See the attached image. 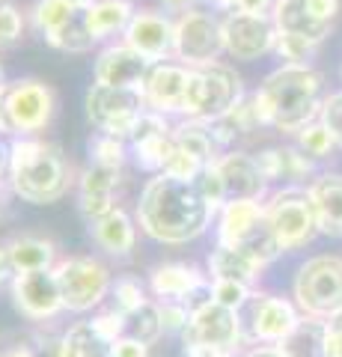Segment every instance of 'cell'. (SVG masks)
<instances>
[{"label":"cell","mask_w":342,"mask_h":357,"mask_svg":"<svg viewBox=\"0 0 342 357\" xmlns=\"http://www.w3.org/2000/svg\"><path fill=\"white\" fill-rule=\"evenodd\" d=\"M119 185V170L116 167H102V164H90L81 176V194H78V206L84 211L86 220L104 218L107 211H114V191Z\"/></svg>","instance_id":"cell-21"},{"label":"cell","mask_w":342,"mask_h":357,"mask_svg":"<svg viewBox=\"0 0 342 357\" xmlns=\"http://www.w3.org/2000/svg\"><path fill=\"white\" fill-rule=\"evenodd\" d=\"M194 185H196V191L205 197V203L212 206V208L226 203V197H224V178H220L215 164H205L203 170H200V176L194 178Z\"/></svg>","instance_id":"cell-40"},{"label":"cell","mask_w":342,"mask_h":357,"mask_svg":"<svg viewBox=\"0 0 342 357\" xmlns=\"http://www.w3.org/2000/svg\"><path fill=\"white\" fill-rule=\"evenodd\" d=\"M330 24L334 21L318 15L310 6V0H277L274 3V27H277V33H292V36H304L318 45L330 33Z\"/></svg>","instance_id":"cell-22"},{"label":"cell","mask_w":342,"mask_h":357,"mask_svg":"<svg viewBox=\"0 0 342 357\" xmlns=\"http://www.w3.org/2000/svg\"><path fill=\"white\" fill-rule=\"evenodd\" d=\"M185 357H235V351L217 349V345H203V342H191V345H185Z\"/></svg>","instance_id":"cell-48"},{"label":"cell","mask_w":342,"mask_h":357,"mask_svg":"<svg viewBox=\"0 0 342 357\" xmlns=\"http://www.w3.org/2000/svg\"><path fill=\"white\" fill-rule=\"evenodd\" d=\"M90 232L98 248L110 256H128L137 244V223L123 208H114L104 218L90 220Z\"/></svg>","instance_id":"cell-24"},{"label":"cell","mask_w":342,"mask_h":357,"mask_svg":"<svg viewBox=\"0 0 342 357\" xmlns=\"http://www.w3.org/2000/svg\"><path fill=\"white\" fill-rule=\"evenodd\" d=\"M125 45H131L149 63H164L167 57H176V21L161 13H152V9H140L131 15L125 27Z\"/></svg>","instance_id":"cell-16"},{"label":"cell","mask_w":342,"mask_h":357,"mask_svg":"<svg viewBox=\"0 0 342 357\" xmlns=\"http://www.w3.org/2000/svg\"><path fill=\"white\" fill-rule=\"evenodd\" d=\"M93 325L98 328V333L107 340V342H116V340H123V333H125V316L119 310H107V312H98L95 319H90Z\"/></svg>","instance_id":"cell-44"},{"label":"cell","mask_w":342,"mask_h":357,"mask_svg":"<svg viewBox=\"0 0 342 357\" xmlns=\"http://www.w3.org/2000/svg\"><path fill=\"white\" fill-rule=\"evenodd\" d=\"M9 126H6V114H3V93H0V134H3Z\"/></svg>","instance_id":"cell-57"},{"label":"cell","mask_w":342,"mask_h":357,"mask_svg":"<svg viewBox=\"0 0 342 357\" xmlns=\"http://www.w3.org/2000/svg\"><path fill=\"white\" fill-rule=\"evenodd\" d=\"M325 357H342V328L330 325L325 328Z\"/></svg>","instance_id":"cell-49"},{"label":"cell","mask_w":342,"mask_h":357,"mask_svg":"<svg viewBox=\"0 0 342 357\" xmlns=\"http://www.w3.org/2000/svg\"><path fill=\"white\" fill-rule=\"evenodd\" d=\"M54 274L60 283L63 307L72 312H90L114 289L107 265L93 259V256H69V259L54 265Z\"/></svg>","instance_id":"cell-8"},{"label":"cell","mask_w":342,"mask_h":357,"mask_svg":"<svg viewBox=\"0 0 342 357\" xmlns=\"http://www.w3.org/2000/svg\"><path fill=\"white\" fill-rule=\"evenodd\" d=\"M244 357H292L283 345H256L253 351H247Z\"/></svg>","instance_id":"cell-52"},{"label":"cell","mask_w":342,"mask_h":357,"mask_svg":"<svg viewBox=\"0 0 342 357\" xmlns=\"http://www.w3.org/2000/svg\"><path fill=\"white\" fill-rule=\"evenodd\" d=\"M90 155H93V164L116 167V170H123V164H125V143H123V137L98 134L95 140H90Z\"/></svg>","instance_id":"cell-37"},{"label":"cell","mask_w":342,"mask_h":357,"mask_svg":"<svg viewBox=\"0 0 342 357\" xmlns=\"http://www.w3.org/2000/svg\"><path fill=\"white\" fill-rule=\"evenodd\" d=\"M191 69V66H187ZM244 93H241V77L224 63H205L194 66L191 81H187V105H185V119H203L212 122L217 116L229 114Z\"/></svg>","instance_id":"cell-5"},{"label":"cell","mask_w":342,"mask_h":357,"mask_svg":"<svg viewBox=\"0 0 342 357\" xmlns=\"http://www.w3.org/2000/svg\"><path fill=\"white\" fill-rule=\"evenodd\" d=\"M212 295L220 307H229V310H241L253 298L250 286L235 283V280H212Z\"/></svg>","instance_id":"cell-41"},{"label":"cell","mask_w":342,"mask_h":357,"mask_svg":"<svg viewBox=\"0 0 342 357\" xmlns=\"http://www.w3.org/2000/svg\"><path fill=\"white\" fill-rule=\"evenodd\" d=\"M81 9L72 6L69 0H36V6H33V18H36V27L45 33V39L51 33H57L65 21H72Z\"/></svg>","instance_id":"cell-35"},{"label":"cell","mask_w":342,"mask_h":357,"mask_svg":"<svg viewBox=\"0 0 342 357\" xmlns=\"http://www.w3.org/2000/svg\"><path fill=\"white\" fill-rule=\"evenodd\" d=\"M107 357H114V354H107Z\"/></svg>","instance_id":"cell-62"},{"label":"cell","mask_w":342,"mask_h":357,"mask_svg":"<svg viewBox=\"0 0 342 357\" xmlns=\"http://www.w3.org/2000/svg\"><path fill=\"white\" fill-rule=\"evenodd\" d=\"M54 107H57V96L45 81L36 77H24L3 89V114L6 126L21 137H33V134L45 131L54 119Z\"/></svg>","instance_id":"cell-9"},{"label":"cell","mask_w":342,"mask_h":357,"mask_svg":"<svg viewBox=\"0 0 342 357\" xmlns=\"http://www.w3.org/2000/svg\"><path fill=\"white\" fill-rule=\"evenodd\" d=\"M274 48H277L280 57L289 60L292 66H306L316 42L304 39V36H292V33H277V45H274Z\"/></svg>","instance_id":"cell-39"},{"label":"cell","mask_w":342,"mask_h":357,"mask_svg":"<svg viewBox=\"0 0 342 357\" xmlns=\"http://www.w3.org/2000/svg\"><path fill=\"white\" fill-rule=\"evenodd\" d=\"M161 3L167 6V9H187V6L194 3V0H161Z\"/></svg>","instance_id":"cell-56"},{"label":"cell","mask_w":342,"mask_h":357,"mask_svg":"<svg viewBox=\"0 0 342 357\" xmlns=\"http://www.w3.org/2000/svg\"><path fill=\"white\" fill-rule=\"evenodd\" d=\"M220 178H224V197L229 199H259L265 191V176L256 158L244 152H226L215 161Z\"/></svg>","instance_id":"cell-20"},{"label":"cell","mask_w":342,"mask_h":357,"mask_svg":"<svg viewBox=\"0 0 342 357\" xmlns=\"http://www.w3.org/2000/svg\"><path fill=\"white\" fill-rule=\"evenodd\" d=\"M217 241L226 248H238L247 256H253L259 265H268L283 253L280 241L265 218V206L259 199H229L220 208V227H217Z\"/></svg>","instance_id":"cell-4"},{"label":"cell","mask_w":342,"mask_h":357,"mask_svg":"<svg viewBox=\"0 0 342 357\" xmlns=\"http://www.w3.org/2000/svg\"><path fill=\"white\" fill-rule=\"evenodd\" d=\"M114 357H149V345L140 342V340H131V337H123L114 342V349H110Z\"/></svg>","instance_id":"cell-47"},{"label":"cell","mask_w":342,"mask_h":357,"mask_svg":"<svg viewBox=\"0 0 342 357\" xmlns=\"http://www.w3.org/2000/svg\"><path fill=\"white\" fill-rule=\"evenodd\" d=\"M295 301L306 316L334 319L342 312V259L339 256H313L297 268Z\"/></svg>","instance_id":"cell-6"},{"label":"cell","mask_w":342,"mask_h":357,"mask_svg":"<svg viewBox=\"0 0 342 357\" xmlns=\"http://www.w3.org/2000/svg\"><path fill=\"white\" fill-rule=\"evenodd\" d=\"M13 304L21 316H27L33 321H48L54 319L63 307V295H60V283L54 268L48 271H24L18 274L13 283Z\"/></svg>","instance_id":"cell-13"},{"label":"cell","mask_w":342,"mask_h":357,"mask_svg":"<svg viewBox=\"0 0 342 357\" xmlns=\"http://www.w3.org/2000/svg\"><path fill=\"white\" fill-rule=\"evenodd\" d=\"M3 357H36V354H33L27 345H15V349H13V351H6Z\"/></svg>","instance_id":"cell-55"},{"label":"cell","mask_w":342,"mask_h":357,"mask_svg":"<svg viewBox=\"0 0 342 357\" xmlns=\"http://www.w3.org/2000/svg\"><path fill=\"white\" fill-rule=\"evenodd\" d=\"M69 3H72V6H78V9H86V6H93L95 0H69Z\"/></svg>","instance_id":"cell-58"},{"label":"cell","mask_w":342,"mask_h":357,"mask_svg":"<svg viewBox=\"0 0 342 357\" xmlns=\"http://www.w3.org/2000/svg\"><path fill=\"white\" fill-rule=\"evenodd\" d=\"M241 340V316L238 310L220 307L217 301L205 304L203 310H196L187 328L182 331V342H203V345H217V349L235 351Z\"/></svg>","instance_id":"cell-15"},{"label":"cell","mask_w":342,"mask_h":357,"mask_svg":"<svg viewBox=\"0 0 342 357\" xmlns=\"http://www.w3.org/2000/svg\"><path fill=\"white\" fill-rule=\"evenodd\" d=\"M322 75L310 66H292L271 72L253 96V107L262 126L280 131H301L322 114Z\"/></svg>","instance_id":"cell-2"},{"label":"cell","mask_w":342,"mask_h":357,"mask_svg":"<svg viewBox=\"0 0 342 357\" xmlns=\"http://www.w3.org/2000/svg\"><path fill=\"white\" fill-rule=\"evenodd\" d=\"M6 89V84H3V66H0V93Z\"/></svg>","instance_id":"cell-60"},{"label":"cell","mask_w":342,"mask_h":357,"mask_svg":"<svg viewBox=\"0 0 342 357\" xmlns=\"http://www.w3.org/2000/svg\"><path fill=\"white\" fill-rule=\"evenodd\" d=\"M212 3H217V6H233V0H212Z\"/></svg>","instance_id":"cell-59"},{"label":"cell","mask_w":342,"mask_h":357,"mask_svg":"<svg viewBox=\"0 0 342 357\" xmlns=\"http://www.w3.org/2000/svg\"><path fill=\"white\" fill-rule=\"evenodd\" d=\"M310 6L316 9L322 18H327V21H334V15H336V9H339V0H310Z\"/></svg>","instance_id":"cell-53"},{"label":"cell","mask_w":342,"mask_h":357,"mask_svg":"<svg viewBox=\"0 0 342 357\" xmlns=\"http://www.w3.org/2000/svg\"><path fill=\"white\" fill-rule=\"evenodd\" d=\"M114 342H107L93 321H78L60 340V357H107Z\"/></svg>","instance_id":"cell-30"},{"label":"cell","mask_w":342,"mask_h":357,"mask_svg":"<svg viewBox=\"0 0 342 357\" xmlns=\"http://www.w3.org/2000/svg\"><path fill=\"white\" fill-rule=\"evenodd\" d=\"M322 122L327 126V131L334 134V140L342 146V93H334L330 98H325V105H322Z\"/></svg>","instance_id":"cell-46"},{"label":"cell","mask_w":342,"mask_h":357,"mask_svg":"<svg viewBox=\"0 0 342 357\" xmlns=\"http://www.w3.org/2000/svg\"><path fill=\"white\" fill-rule=\"evenodd\" d=\"M48 45H51V48H57V51H65V54H86V51H93L95 36L90 33V27H86L84 9L72 21H65L57 33H51Z\"/></svg>","instance_id":"cell-34"},{"label":"cell","mask_w":342,"mask_h":357,"mask_svg":"<svg viewBox=\"0 0 342 357\" xmlns=\"http://www.w3.org/2000/svg\"><path fill=\"white\" fill-rule=\"evenodd\" d=\"M173 143H176V149H182L187 155H194L196 161H203V164H215V137H212V131H208V126L203 119H185L182 126H176L173 128Z\"/></svg>","instance_id":"cell-31"},{"label":"cell","mask_w":342,"mask_h":357,"mask_svg":"<svg viewBox=\"0 0 342 357\" xmlns=\"http://www.w3.org/2000/svg\"><path fill=\"white\" fill-rule=\"evenodd\" d=\"M128 143H131V149H134V158L143 170L164 173V167H167L170 155L176 149L173 126L167 122V116L158 114V110H146V114L137 119Z\"/></svg>","instance_id":"cell-17"},{"label":"cell","mask_w":342,"mask_h":357,"mask_svg":"<svg viewBox=\"0 0 342 357\" xmlns=\"http://www.w3.org/2000/svg\"><path fill=\"white\" fill-rule=\"evenodd\" d=\"M152 66L143 54H137L131 45H107L95 60V84H107V86H131V89H143L146 77L152 72Z\"/></svg>","instance_id":"cell-19"},{"label":"cell","mask_w":342,"mask_h":357,"mask_svg":"<svg viewBox=\"0 0 342 357\" xmlns=\"http://www.w3.org/2000/svg\"><path fill=\"white\" fill-rule=\"evenodd\" d=\"M6 248H9V256H13V265L18 274L48 271V268H54V259H57V244L42 236H18Z\"/></svg>","instance_id":"cell-28"},{"label":"cell","mask_w":342,"mask_h":357,"mask_svg":"<svg viewBox=\"0 0 342 357\" xmlns=\"http://www.w3.org/2000/svg\"><path fill=\"white\" fill-rule=\"evenodd\" d=\"M131 15H134V9L128 0H95L93 6L84 9L86 27H90L95 42L114 36V33H125Z\"/></svg>","instance_id":"cell-29"},{"label":"cell","mask_w":342,"mask_h":357,"mask_svg":"<svg viewBox=\"0 0 342 357\" xmlns=\"http://www.w3.org/2000/svg\"><path fill=\"white\" fill-rule=\"evenodd\" d=\"M220 51H226L224 21L196 9L182 13V18L176 21V57L194 69V66L215 63Z\"/></svg>","instance_id":"cell-11"},{"label":"cell","mask_w":342,"mask_h":357,"mask_svg":"<svg viewBox=\"0 0 342 357\" xmlns=\"http://www.w3.org/2000/svg\"><path fill=\"white\" fill-rule=\"evenodd\" d=\"M24 33V18L15 6L3 3L0 6V45H15Z\"/></svg>","instance_id":"cell-43"},{"label":"cell","mask_w":342,"mask_h":357,"mask_svg":"<svg viewBox=\"0 0 342 357\" xmlns=\"http://www.w3.org/2000/svg\"><path fill=\"white\" fill-rule=\"evenodd\" d=\"M259 271H262V265L238 248L217 244L212 256H208V274H212V280H235V283L250 286L259 277Z\"/></svg>","instance_id":"cell-27"},{"label":"cell","mask_w":342,"mask_h":357,"mask_svg":"<svg viewBox=\"0 0 342 357\" xmlns=\"http://www.w3.org/2000/svg\"><path fill=\"white\" fill-rule=\"evenodd\" d=\"M238 316H241V337L247 333L250 340L274 342V345H280L301 321V316L295 312L289 301L274 295H253L238 310Z\"/></svg>","instance_id":"cell-12"},{"label":"cell","mask_w":342,"mask_h":357,"mask_svg":"<svg viewBox=\"0 0 342 357\" xmlns=\"http://www.w3.org/2000/svg\"><path fill=\"white\" fill-rule=\"evenodd\" d=\"M110 292H114V310H119L123 316L137 310L140 304H146V289H143L137 277H119Z\"/></svg>","instance_id":"cell-38"},{"label":"cell","mask_w":342,"mask_h":357,"mask_svg":"<svg viewBox=\"0 0 342 357\" xmlns=\"http://www.w3.org/2000/svg\"><path fill=\"white\" fill-rule=\"evenodd\" d=\"M164 331V321H161V304H152V301H146V304H140L137 310L125 312V333L123 337H131V340H140L152 345Z\"/></svg>","instance_id":"cell-33"},{"label":"cell","mask_w":342,"mask_h":357,"mask_svg":"<svg viewBox=\"0 0 342 357\" xmlns=\"http://www.w3.org/2000/svg\"><path fill=\"white\" fill-rule=\"evenodd\" d=\"M203 167H205V164H203V161H196L194 155H187V152H182V149H173L167 167H164V173H170V176H176V178H187V182H194V178L200 176Z\"/></svg>","instance_id":"cell-42"},{"label":"cell","mask_w":342,"mask_h":357,"mask_svg":"<svg viewBox=\"0 0 342 357\" xmlns=\"http://www.w3.org/2000/svg\"><path fill=\"white\" fill-rule=\"evenodd\" d=\"M161 321H164V331L170 333H182L191 321V312L182 301H161Z\"/></svg>","instance_id":"cell-45"},{"label":"cell","mask_w":342,"mask_h":357,"mask_svg":"<svg viewBox=\"0 0 342 357\" xmlns=\"http://www.w3.org/2000/svg\"><path fill=\"white\" fill-rule=\"evenodd\" d=\"M224 42L235 60H256L277 45V27L268 15L233 13L224 21Z\"/></svg>","instance_id":"cell-14"},{"label":"cell","mask_w":342,"mask_h":357,"mask_svg":"<svg viewBox=\"0 0 342 357\" xmlns=\"http://www.w3.org/2000/svg\"><path fill=\"white\" fill-rule=\"evenodd\" d=\"M265 218H268V227L283 250L304 248L318 232L310 191H297V188H286V191L274 194L271 203L265 206Z\"/></svg>","instance_id":"cell-10"},{"label":"cell","mask_w":342,"mask_h":357,"mask_svg":"<svg viewBox=\"0 0 342 357\" xmlns=\"http://www.w3.org/2000/svg\"><path fill=\"white\" fill-rule=\"evenodd\" d=\"M325 328H327L325 319L306 316L297 321V328L280 345L292 357H325Z\"/></svg>","instance_id":"cell-32"},{"label":"cell","mask_w":342,"mask_h":357,"mask_svg":"<svg viewBox=\"0 0 342 357\" xmlns=\"http://www.w3.org/2000/svg\"><path fill=\"white\" fill-rule=\"evenodd\" d=\"M297 146H301L304 155H310V158H327V155L334 152L336 140H334V134L327 131L325 122H310L306 128L297 131Z\"/></svg>","instance_id":"cell-36"},{"label":"cell","mask_w":342,"mask_h":357,"mask_svg":"<svg viewBox=\"0 0 342 357\" xmlns=\"http://www.w3.org/2000/svg\"><path fill=\"white\" fill-rule=\"evenodd\" d=\"M277 0H233L235 13H253V15H265Z\"/></svg>","instance_id":"cell-50"},{"label":"cell","mask_w":342,"mask_h":357,"mask_svg":"<svg viewBox=\"0 0 342 357\" xmlns=\"http://www.w3.org/2000/svg\"><path fill=\"white\" fill-rule=\"evenodd\" d=\"M310 199L316 208L318 232L342 238V176L327 173L310 185Z\"/></svg>","instance_id":"cell-25"},{"label":"cell","mask_w":342,"mask_h":357,"mask_svg":"<svg viewBox=\"0 0 342 357\" xmlns=\"http://www.w3.org/2000/svg\"><path fill=\"white\" fill-rule=\"evenodd\" d=\"M0 6H3V0H0Z\"/></svg>","instance_id":"cell-61"},{"label":"cell","mask_w":342,"mask_h":357,"mask_svg":"<svg viewBox=\"0 0 342 357\" xmlns=\"http://www.w3.org/2000/svg\"><path fill=\"white\" fill-rule=\"evenodd\" d=\"M3 178H9V146L0 143V185H3Z\"/></svg>","instance_id":"cell-54"},{"label":"cell","mask_w":342,"mask_h":357,"mask_svg":"<svg viewBox=\"0 0 342 357\" xmlns=\"http://www.w3.org/2000/svg\"><path fill=\"white\" fill-rule=\"evenodd\" d=\"M215 208L196 191L194 182L170 173H155L137 203V223L149 238L161 244H187L200 238Z\"/></svg>","instance_id":"cell-1"},{"label":"cell","mask_w":342,"mask_h":357,"mask_svg":"<svg viewBox=\"0 0 342 357\" xmlns=\"http://www.w3.org/2000/svg\"><path fill=\"white\" fill-rule=\"evenodd\" d=\"M256 164L265 176V182H301L310 173V158L301 149H292V146L265 149L259 152Z\"/></svg>","instance_id":"cell-26"},{"label":"cell","mask_w":342,"mask_h":357,"mask_svg":"<svg viewBox=\"0 0 342 357\" xmlns=\"http://www.w3.org/2000/svg\"><path fill=\"white\" fill-rule=\"evenodd\" d=\"M0 357H3V354H0Z\"/></svg>","instance_id":"cell-63"},{"label":"cell","mask_w":342,"mask_h":357,"mask_svg":"<svg viewBox=\"0 0 342 357\" xmlns=\"http://www.w3.org/2000/svg\"><path fill=\"white\" fill-rule=\"evenodd\" d=\"M18 277L15 265H13V256H9V248H0V286L13 283Z\"/></svg>","instance_id":"cell-51"},{"label":"cell","mask_w":342,"mask_h":357,"mask_svg":"<svg viewBox=\"0 0 342 357\" xmlns=\"http://www.w3.org/2000/svg\"><path fill=\"white\" fill-rule=\"evenodd\" d=\"M205 283H208L205 274L196 265H187V262H164L152 268L149 274V289L161 301H185L194 289H200Z\"/></svg>","instance_id":"cell-23"},{"label":"cell","mask_w":342,"mask_h":357,"mask_svg":"<svg viewBox=\"0 0 342 357\" xmlns=\"http://www.w3.org/2000/svg\"><path fill=\"white\" fill-rule=\"evenodd\" d=\"M187 81H191V69L182 63H155L143 84V96H146L149 110H158L164 116L182 114L187 105Z\"/></svg>","instance_id":"cell-18"},{"label":"cell","mask_w":342,"mask_h":357,"mask_svg":"<svg viewBox=\"0 0 342 357\" xmlns=\"http://www.w3.org/2000/svg\"><path fill=\"white\" fill-rule=\"evenodd\" d=\"M9 188L33 206H51L72 188V167L51 140L18 137L9 146Z\"/></svg>","instance_id":"cell-3"},{"label":"cell","mask_w":342,"mask_h":357,"mask_svg":"<svg viewBox=\"0 0 342 357\" xmlns=\"http://www.w3.org/2000/svg\"><path fill=\"white\" fill-rule=\"evenodd\" d=\"M86 119L110 137H123L128 140L134 131L137 119L146 114V96L143 89H131V86H107V84H93L86 89Z\"/></svg>","instance_id":"cell-7"}]
</instances>
